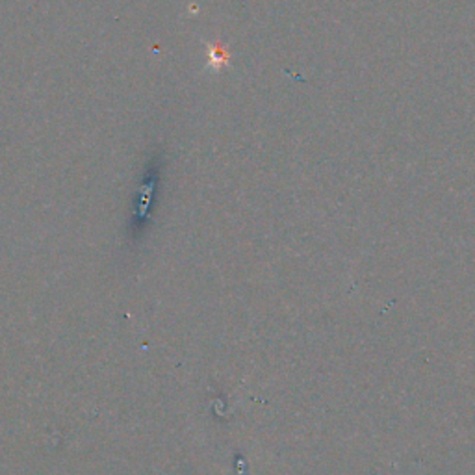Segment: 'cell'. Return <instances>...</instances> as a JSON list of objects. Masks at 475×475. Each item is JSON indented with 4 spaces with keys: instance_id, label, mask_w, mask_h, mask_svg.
I'll list each match as a JSON object with an SVG mask.
<instances>
[{
    "instance_id": "obj_1",
    "label": "cell",
    "mask_w": 475,
    "mask_h": 475,
    "mask_svg": "<svg viewBox=\"0 0 475 475\" xmlns=\"http://www.w3.org/2000/svg\"><path fill=\"white\" fill-rule=\"evenodd\" d=\"M210 63L215 65V67H219L221 63H226V56L221 52L219 45L210 47Z\"/></svg>"
}]
</instances>
